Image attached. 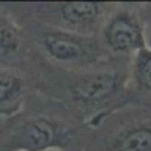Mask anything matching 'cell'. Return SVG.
Wrapping results in <instances>:
<instances>
[{
    "label": "cell",
    "instance_id": "6da1fadb",
    "mask_svg": "<svg viewBox=\"0 0 151 151\" xmlns=\"http://www.w3.org/2000/svg\"><path fill=\"white\" fill-rule=\"evenodd\" d=\"M30 60L38 74V92L56 100L86 125L132 103L130 62L106 59L86 68L62 71Z\"/></svg>",
    "mask_w": 151,
    "mask_h": 151
},
{
    "label": "cell",
    "instance_id": "7a4b0ae2",
    "mask_svg": "<svg viewBox=\"0 0 151 151\" xmlns=\"http://www.w3.org/2000/svg\"><path fill=\"white\" fill-rule=\"evenodd\" d=\"M0 124V151H82L86 133V124L41 92Z\"/></svg>",
    "mask_w": 151,
    "mask_h": 151
},
{
    "label": "cell",
    "instance_id": "3957f363",
    "mask_svg": "<svg viewBox=\"0 0 151 151\" xmlns=\"http://www.w3.org/2000/svg\"><path fill=\"white\" fill-rule=\"evenodd\" d=\"M14 17L26 33L30 58L38 64L55 70L71 71L106 60L100 50L97 36L76 35L45 26L26 17Z\"/></svg>",
    "mask_w": 151,
    "mask_h": 151
},
{
    "label": "cell",
    "instance_id": "277c9868",
    "mask_svg": "<svg viewBox=\"0 0 151 151\" xmlns=\"http://www.w3.org/2000/svg\"><path fill=\"white\" fill-rule=\"evenodd\" d=\"M82 151H151V107L129 103L86 125Z\"/></svg>",
    "mask_w": 151,
    "mask_h": 151
},
{
    "label": "cell",
    "instance_id": "5b68a950",
    "mask_svg": "<svg viewBox=\"0 0 151 151\" xmlns=\"http://www.w3.org/2000/svg\"><path fill=\"white\" fill-rule=\"evenodd\" d=\"M11 6L14 15L64 32L97 36L115 2H38Z\"/></svg>",
    "mask_w": 151,
    "mask_h": 151
},
{
    "label": "cell",
    "instance_id": "8992f818",
    "mask_svg": "<svg viewBox=\"0 0 151 151\" xmlns=\"http://www.w3.org/2000/svg\"><path fill=\"white\" fill-rule=\"evenodd\" d=\"M100 50L107 60L130 62L147 47L145 23L137 2H115L97 35Z\"/></svg>",
    "mask_w": 151,
    "mask_h": 151
},
{
    "label": "cell",
    "instance_id": "52a82bcc",
    "mask_svg": "<svg viewBox=\"0 0 151 151\" xmlns=\"http://www.w3.org/2000/svg\"><path fill=\"white\" fill-rule=\"evenodd\" d=\"M36 92L38 74L32 60L24 65L0 64V121L20 113Z\"/></svg>",
    "mask_w": 151,
    "mask_h": 151
},
{
    "label": "cell",
    "instance_id": "ba28073f",
    "mask_svg": "<svg viewBox=\"0 0 151 151\" xmlns=\"http://www.w3.org/2000/svg\"><path fill=\"white\" fill-rule=\"evenodd\" d=\"M30 53L21 24L5 8L0 6V64H29Z\"/></svg>",
    "mask_w": 151,
    "mask_h": 151
},
{
    "label": "cell",
    "instance_id": "9c48e42d",
    "mask_svg": "<svg viewBox=\"0 0 151 151\" xmlns=\"http://www.w3.org/2000/svg\"><path fill=\"white\" fill-rule=\"evenodd\" d=\"M129 91L132 103L151 107V48L148 45L130 60Z\"/></svg>",
    "mask_w": 151,
    "mask_h": 151
},
{
    "label": "cell",
    "instance_id": "30bf717a",
    "mask_svg": "<svg viewBox=\"0 0 151 151\" xmlns=\"http://www.w3.org/2000/svg\"><path fill=\"white\" fill-rule=\"evenodd\" d=\"M139 3V9L145 23V40L147 45L151 48V2H137Z\"/></svg>",
    "mask_w": 151,
    "mask_h": 151
}]
</instances>
